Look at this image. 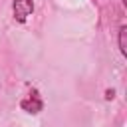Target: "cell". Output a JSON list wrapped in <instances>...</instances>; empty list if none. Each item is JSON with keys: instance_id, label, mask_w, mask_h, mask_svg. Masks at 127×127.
I'll return each mask as SVG.
<instances>
[{"instance_id": "cell-1", "label": "cell", "mask_w": 127, "mask_h": 127, "mask_svg": "<svg viewBox=\"0 0 127 127\" xmlns=\"http://www.w3.org/2000/svg\"><path fill=\"white\" fill-rule=\"evenodd\" d=\"M12 12H14V18L18 22H26L28 16L34 12V0H14Z\"/></svg>"}, {"instance_id": "cell-2", "label": "cell", "mask_w": 127, "mask_h": 127, "mask_svg": "<svg viewBox=\"0 0 127 127\" xmlns=\"http://www.w3.org/2000/svg\"><path fill=\"white\" fill-rule=\"evenodd\" d=\"M20 107H22L24 111H28V113H40V111H42V107H44V103H42V99L38 97V93L34 91L28 99H22Z\"/></svg>"}, {"instance_id": "cell-3", "label": "cell", "mask_w": 127, "mask_h": 127, "mask_svg": "<svg viewBox=\"0 0 127 127\" xmlns=\"http://www.w3.org/2000/svg\"><path fill=\"white\" fill-rule=\"evenodd\" d=\"M119 52L127 56V26L119 28Z\"/></svg>"}, {"instance_id": "cell-4", "label": "cell", "mask_w": 127, "mask_h": 127, "mask_svg": "<svg viewBox=\"0 0 127 127\" xmlns=\"http://www.w3.org/2000/svg\"><path fill=\"white\" fill-rule=\"evenodd\" d=\"M113 97H115V91L113 89H107L105 91V99H113Z\"/></svg>"}, {"instance_id": "cell-5", "label": "cell", "mask_w": 127, "mask_h": 127, "mask_svg": "<svg viewBox=\"0 0 127 127\" xmlns=\"http://www.w3.org/2000/svg\"><path fill=\"white\" fill-rule=\"evenodd\" d=\"M121 2H123V4H127V0H121Z\"/></svg>"}]
</instances>
